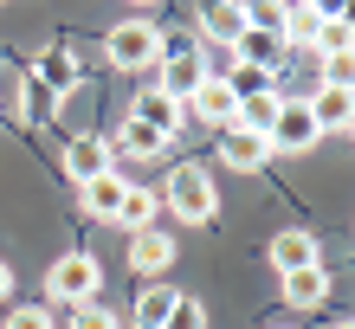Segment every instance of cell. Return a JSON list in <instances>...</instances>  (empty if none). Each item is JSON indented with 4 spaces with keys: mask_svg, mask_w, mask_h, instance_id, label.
Returning <instances> with one entry per match:
<instances>
[{
    "mask_svg": "<svg viewBox=\"0 0 355 329\" xmlns=\"http://www.w3.org/2000/svg\"><path fill=\"white\" fill-rule=\"evenodd\" d=\"M103 58L116 71H155L162 65V26L155 19H116L103 33Z\"/></svg>",
    "mask_w": 355,
    "mask_h": 329,
    "instance_id": "6da1fadb",
    "label": "cell"
},
{
    "mask_svg": "<svg viewBox=\"0 0 355 329\" xmlns=\"http://www.w3.org/2000/svg\"><path fill=\"white\" fill-rule=\"evenodd\" d=\"M97 284H103V265L91 252H65V258H52V272H46V297L85 310V303H97Z\"/></svg>",
    "mask_w": 355,
    "mask_h": 329,
    "instance_id": "7a4b0ae2",
    "label": "cell"
},
{
    "mask_svg": "<svg viewBox=\"0 0 355 329\" xmlns=\"http://www.w3.org/2000/svg\"><path fill=\"white\" fill-rule=\"evenodd\" d=\"M168 207H175V220H187V226H207V220L220 213V188H214V175H207L200 161H187V168L168 175Z\"/></svg>",
    "mask_w": 355,
    "mask_h": 329,
    "instance_id": "3957f363",
    "label": "cell"
},
{
    "mask_svg": "<svg viewBox=\"0 0 355 329\" xmlns=\"http://www.w3.org/2000/svg\"><path fill=\"white\" fill-rule=\"evenodd\" d=\"M265 142H271V155H310V149L323 142V130L310 123V110H304V104H291V97H284V110L271 116Z\"/></svg>",
    "mask_w": 355,
    "mask_h": 329,
    "instance_id": "277c9868",
    "label": "cell"
},
{
    "mask_svg": "<svg viewBox=\"0 0 355 329\" xmlns=\"http://www.w3.org/2000/svg\"><path fill=\"white\" fill-rule=\"evenodd\" d=\"M304 110H310V123H317L323 136H343V130H355V85H323L304 97Z\"/></svg>",
    "mask_w": 355,
    "mask_h": 329,
    "instance_id": "5b68a950",
    "label": "cell"
},
{
    "mask_svg": "<svg viewBox=\"0 0 355 329\" xmlns=\"http://www.w3.org/2000/svg\"><path fill=\"white\" fill-rule=\"evenodd\" d=\"M181 110L194 116V123H207V130H233V110H239V97H233V85H226L220 71H207V78H200V91L187 97Z\"/></svg>",
    "mask_w": 355,
    "mask_h": 329,
    "instance_id": "8992f818",
    "label": "cell"
},
{
    "mask_svg": "<svg viewBox=\"0 0 355 329\" xmlns=\"http://www.w3.org/2000/svg\"><path fill=\"white\" fill-rule=\"evenodd\" d=\"M33 85L52 97H71L78 85H85V65H78V52H65V46H52V52H39V65H33Z\"/></svg>",
    "mask_w": 355,
    "mask_h": 329,
    "instance_id": "52a82bcc",
    "label": "cell"
},
{
    "mask_svg": "<svg viewBox=\"0 0 355 329\" xmlns=\"http://www.w3.org/2000/svg\"><path fill=\"white\" fill-rule=\"evenodd\" d=\"M116 168V155H110V136H71L65 142V175L85 188V181H97V175H110Z\"/></svg>",
    "mask_w": 355,
    "mask_h": 329,
    "instance_id": "ba28073f",
    "label": "cell"
},
{
    "mask_svg": "<svg viewBox=\"0 0 355 329\" xmlns=\"http://www.w3.org/2000/svg\"><path fill=\"white\" fill-rule=\"evenodd\" d=\"M271 265H278V278L323 265V245H317V233H304V226H284V233L271 239Z\"/></svg>",
    "mask_w": 355,
    "mask_h": 329,
    "instance_id": "9c48e42d",
    "label": "cell"
},
{
    "mask_svg": "<svg viewBox=\"0 0 355 329\" xmlns=\"http://www.w3.org/2000/svg\"><path fill=\"white\" fill-rule=\"evenodd\" d=\"M175 265V239L149 226V233H130V272H142V284H155L162 272Z\"/></svg>",
    "mask_w": 355,
    "mask_h": 329,
    "instance_id": "30bf717a",
    "label": "cell"
},
{
    "mask_svg": "<svg viewBox=\"0 0 355 329\" xmlns=\"http://www.w3.org/2000/svg\"><path fill=\"white\" fill-rule=\"evenodd\" d=\"M200 78H207L200 58H194V52H175V58H162V65H155V91L175 97V104H187V97L200 91Z\"/></svg>",
    "mask_w": 355,
    "mask_h": 329,
    "instance_id": "8fae6325",
    "label": "cell"
},
{
    "mask_svg": "<svg viewBox=\"0 0 355 329\" xmlns=\"http://www.w3.org/2000/svg\"><path fill=\"white\" fill-rule=\"evenodd\" d=\"M220 161L239 168V175H259L265 161H271V142L252 136V130H220Z\"/></svg>",
    "mask_w": 355,
    "mask_h": 329,
    "instance_id": "7c38bea8",
    "label": "cell"
},
{
    "mask_svg": "<svg viewBox=\"0 0 355 329\" xmlns=\"http://www.w3.org/2000/svg\"><path fill=\"white\" fill-rule=\"evenodd\" d=\"M130 116H136V123H149V130H155V136H175V130H181V123H187V110L175 104V97H162L155 85H142V97H136V104H130Z\"/></svg>",
    "mask_w": 355,
    "mask_h": 329,
    "instance_id": "4fadbf2b",
    "label": "cell"
},
{
    "mask_svg": "<svg viewBox=\"0 0 355 329\" xmlns=\"http://www.w3.org/2000/svg\"><path fill=\"white\" fill-rule=\"evenodd\" d=\"M310 52L323 58H355V26H349V13L343 7H323V26H317V39H310Z\"/></svg>",
    "mask_w": 355,
    "mask_h": 329,
    "instance_id": "5bb4252c",
    "label": "cell"
},
{
    "mask_svg": "<svg viewBox=\"0 0 355 329\" xmlns=\"http://www.w3.org/2000/svg\"><path fill=\"white\" fill-rule=\"evenodd\" d=\"M168 149V136H155L149 123H136V116H123L116 123V136H110V155H136V161H149V155H162Z\"/></svg>",
    "mask_w": 355,
    "mask_h": 329,
    "instance_id": "9a60e30c",
    "label": "cell"
},
{
    "mask_svg": "<svg viewBox=\"0 0 355 329\" xmlns=\"http://www.w3.org/2000/svg\"><path fill=\"white\" fill-rule=\"evenodd\" d=\"M278 58H284V39L252 33V26H245L239 46H233V65H252V71H271V78H278Z\"/></svg>",
    "mask_w": 355,
    "mask_h": 329,
    "instance_id": "2e32d148",
    "label": "cell"
},
{
    "mask_svg": "<svg viewBox=\"0 0 355 329\" xmlns=\"http://www.w3.org/2000/svg\"><path fill=\"white\" fill-rule=\"evenodd\" d=\"M123 188H130V181H123V175L110 168V175L85 181V188H78V200H85V213H91V220H116V207H123Z\"/></svg>",
    "mask_w": 355,
    "mask_h": 329,
    "instance_id": "e0dca14e",
    "label": "cell"
},
{
    "mask_svg": "<svg viewBox=\"0 0 355 329\" xmlns=\"http://www.w3.org/2000/svg\"><path fill=\"white\" fill-rule=\"evenodd\" d=\"M239 33H245V7L239 0H220V7L200 13V39H214V46H239Z\"/></svg>",
    "mask_w": 355,
    "mask_h": 329,
    "instance_id": "ac0fdd59",
    "label": "cell"
},
{
    "mask_svg": "<svg viewBox=\"0 0 355 329\" xmlns=\"http://www.w3.org/2000/svg\"><path fill=\"white\" fill-rule=\"evenodd\" d=\"M323 297H329V272H323V265H310V272H291V278H284V303H291V310H317Z\"/></svg>",
    "mask_w": 355,
    "mask_h": 329,
    "instance_id": "d6986e66",
    "label": "cell"
},
{
    "mask_svg": "<svg viewBox=\"0 0 355 329\" xmlns=\"http://www.w3.org/2000/svg\"><path fill=\"white\" fill-rule=\"evenodd\" d=\"M175 297H181V291H168V284H142L130 323H136V329H162V323H168V310H175Z\"/></svg>",
    "mask_w": 355,
    "mask_h": 329,
    "instance_id": "ffe728a7",
    "label": "cell"
},
{
    "mask_svg": "<svg viewBox=\"0 0 355 329\" xmlns=\"http://www.w3.org/2000/svg\"><path fill=\"white\" fill-rule=\"evenodd\" d=\"M278 110H284V91H259V97H239V110H233V130H252V136H265Z\"/></svg>",
    "mask_w": 355,
    "mask_h": 329,
    "instance_id": "44dd1931",
    "label": "cell"
},
{
    "mask_svg": "<svg viewBox=\"0 0 355 329\" xmlns=\"http://www.w3.org/2000/svg\"><path fill=\"white\" fill-rule=\"evenodd\" d=\"M149 220H155V194L130 181V188H123V207H116V220H110V226H130V233H149Z\"/></svg>",
    "mask_w": 355,
    "mask_h": 329,
    "instance_id": "7402d4cb",
    "label": "cell"
},
{
    "mask_svg": "<svg viewBox=\"0 0 355 329\" xmlns=\"http://www.w3.org/2000/svg\"><path fill=\"white\" fill-rule=\"evenodd\" d=\"M317 26H323V7H284V46H310L317 39Z\"/></svg>",
    "mask_w": 355,
    "mask_h": 329,
    "instance_id": "603a6c76",
    "label": "cell"
},
{
    "mask_svg": "<svg viewBox=\"0 0 355 329\" xmlns=\"http://www.w3.org/2000/svg\"><path fill=\"white\" fill-rule=\"evenodd\" d=\"M162 329H207V310H200V297H175V310Z\"/></svg>",
    "mask_w": 355,
    "mask_h": 329,
    "instance_id": "cb8c5ba5",
    "label": "cell"
},
{
    "mask_svg": "<svg viewBox=\"0 0 355 329\" xmlns=\"http://www.w3.org/2000/svg\"><path fill=\"white\" fill-rule=\"evenodd\" d=\"M0 329H58V323L46 317V303H19V310H7Z\"/></svg>",
    "mask_w": 355,
    "mask_h": 329,
    "instance_id": "d4e9b609",
    "label": "cell"
},
{
    "mask_svg": "<svg viewBox=\"0 0 355 329\" xmlns=\"http://www.w3.org/2000/svg\"><path fill=\"white\" fill-rule=\"evenodd\" d=\"M19 116H33V123H39V116H52V97L39 91L33 78H26V91H19Z\"/></svg>",
    "mask_w": 355,
    "mask_h": 329,
    "instance_id": "484cf974",
    "label": "cell"
},
{
    "mask_svg": "<svg viewBox=\"0 0 355 329\" xmlns=\"http://www.w3.org/2000/svg\"><path fill=\"white\" fill-rule=\"evenodd\" d=\"M71 329H123V323H116L110 310H103V303H85V310L71 317Z\"/></svg>",
    "mask_w": 355,
    "mask_h": 329,
    "instance_id": "4316f807",
    "label": "cell"
},
{
    "mask_svg": "<svg viewBox=\"0 0 355 329\" xmlns=\"http://www.w3.org/2000/svg\"><path fill=\"white\" fill-rule=\"evenodd\" d=\"M7 297H13V272L0 265V303H7Z\"/></svg>",
    "mask_w": 355,
    "mask_h": 329,
    "instance_id": "83f0119b",
    "label": "cell"
},
{
    "mask_svg": "<svg viewBox=\"0 0 355 329\" xmlns=\"http://www.w3.org/2000/svg\"><path fill=\"white\" fill-rule=\"evenodd\" d=\"M271 329H291V323H271Z\"/></svg>",
    "mask_w": 355,
    "mask_h": 329,
    "instance_id": "f1b7e54d",
    "label": "cell"
},
{
    "mask_svg": "<svg viewBox=\"0 0 355 329\" xmlns=\"http://www.w3.org/2000/svg\"><path fill=\"white\" fill-rule=\"evenodd\" d=\"M336 329H355V323H336Z\"/></svg>",
    "mask_w": 355,
    "mask_h": 329,
    "instance_id": "f546056e",
    "label": "cell"
}]
</instances>
